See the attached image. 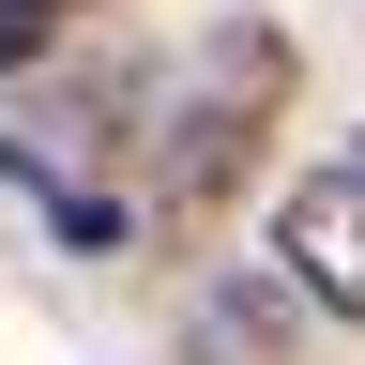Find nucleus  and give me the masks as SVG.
Returning <instances> with one entry per match:
<instances>
[{
	"mask_svg": "<svg viewBox=\"0 0 365 365\" xmlns=\"http://www.w3.org/2000/svg\"><path fill=\"white\" fill-rule=\"evenodd\" d=\"M61 16H76V0H0V61H46V46H61Z\"/></svg>",
	"mask_w": 365,
	"mask_h": 365,
	"instance_id": "obj_3",
	"label": "nucleus"
},
{
	"mask_svg": "<svg viewBox=\"0 0 365 365\" xmlns=\"http://www.w3.org/2000/svg\"><path fill=\"white\" fill-rule=\"evenodd\" d=\"M274 274H289V304L365 319V137H335V153L274 198Z\"/></svg>",
	"mask_w": 365,
	"mask_h": 365,
	"instance_id": "obj_2",
	"label": "nucleus"
},
{
	"mask_svg": "<svg viewBox=\"0 0 365 365\" xmlns=\"http://www.w3.org/2000/svg\"><path fill=\"white\" fill-rule=\"evenodd\" d=\"M289 76H304V61H289V31H274V16H228L198 61H182V91H168V137H153V182H168L182 213H213L228 182L259 168V137L289 122Z\"/></svg>",
	"mask_w": 365,
	"mask_h": 365,
	"instance_id": "obj_1",
	"label": "nucleus"
}]
</instances>
